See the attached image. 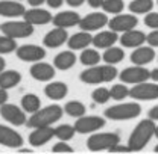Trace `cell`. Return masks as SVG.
<instances>
[{"mask_svg": "<svg viewBox=\"0 0 158 154\" xmlns=\"http://www.w3.org/2000/svg\"><path fill=\"white\" fill-rule=\"evenodd\" d=\"M19 151H21V153H31L32 150L31 148H19Z\"/></svg>", "mask_w": 158, "mask_h": 154, "instance_id": "cell-50", "label": "cell"}, {"mask_svg": "<svg viewBox=\"0 0 158 154\" xmlns=\"http://www.w3.org/2000/svg\"><path fill=\"white\" fill-rule=\"evenodd\" d=\"M102 9H103L106 14L117 15V14H120V12L125 9V3H123V0H103Z\"/></svg>", "mask_w": 158, "mask_h": 154, "instance_id": "cell-34", "label": "cell"}, {"mask_svg": "<svg viewBox=\"0 0 158 154\" xmlns=\"http://www.w3.org/2000/svg\"><path fill=\"white\" fill-rule=\"evenodd\" d=\"M154 150H155V151H157V153H158V145H157V147H155V148H154Z\"/></svg>", "mask_w": 158, "mask_h": 154, "instance_id": "cell-52", "label": "cell"}, {"mask_svg": "<svg viewBox=\"0 0 158 154\" xmlns=\"http://www.w3.org/2000/svg\"><path fill=\"white\" fill-rule=\"evenodd\" d=\"M144 24L151 29H158V12H148L144 17Z\"/></svg>", "mask_w": 158, "mask_h": 154, "instance_id": "cell-38", "label": "cell"}, {"mask_svg": "<svg viewBox=\"0 0 158 154\" xmlns=\"http://www.w3.org/2000/svg\"><path fill=\"white\" fill-rule=\"evenodd\" d=\"M20 82H21V74L19 71L8 70V71H2L0 73V88H3V89L15 88Z\"/></svg>", "mask_w": 158, "mask_h": 154, "instance_id": "cell-27", "label": "cell"}, {"mask_svg": "<svg viewBox=\"0 0 158 154\" xmlns=\"http://www.w3.org/2000/svg\"><path fill=\"white\" fill-rule=\"evenodd\" d=\"M55 136V129H52V125H46V127H37L34 129V132L29 135V144L35 148L46 145L52 137Z\"/></svg>", "mask_w": 158, "mask_h": 154, "instance_id": "cell-17", "label": "cell"}, {"mask_svg": "<svg viewBox=\"0 0 158 154\" xmlns=\"http://www.w3.org/2000/svg\"><path fill=\"white\" fill-rule=\"evenodd\" d=\"M118 41L123 47L137 48V47L143 45L146 42V33H143L141 30H137V29H131V30L123 32L122 37L118 38Z\"/></svg>", "mask_w": 158, "mask_h": 154, "instance_id": "cell-19", "label": "cell"}, {"mask_svg": "<svg viewBox=\"0 0 158 154\" xmlns=\"http://www.w3.org/2000/svg\"><path fill=\"white\" fill-rule=\"evenodd\" d=\"M55 68H56L55 65H50V64H47V62L38 60V62H34V65L31 67L29 73H31L32 79H35V80H38V82H49V80H52V79L55 77V74H56Z\"/></svg>", "mask_w": 158, "mask_h": 154, "instance_id": "cell-14", "label": "cell"}, {"mask_svg": "<svg viewBox=\"0 0 158 154\" xmlns=\"http://www.w3.org/2000/svg\"><path fill=\"white\" fill-rule=\"evenodd\" d=\"M90 44H93V37L90 35V32L87 30H81L78 33L72 35L70 38L67 39V45L70 50H84L87 48Z\"/></svg>", "mask_w": 158, "mask_h": 154, "instance_id": "cell-23", "label": "cell"}, {"mask_svg": "<svg viewBox=\"0 0 158 154\" xmlns=\"http://www.w3.org/2000/svg\"><path fill=\"white\" fill-rule=\"evenodd\" d=\"M125 58V52L123 48L120 47H108L105 48V53L102 55V59L105 60V64H111V65H116L118 62H122Z\"/></svg>", "mask_w": 158, "mask_h": 154, "instance_id": "cell-30", "label": "cell"}, {"mask_svg": "<svg viewBox=\"0 0 158 154\" xmlns=\"http://www.w3.org/2000/svg\"><path fill=\"white\" fill-rule=\"evenodd\" d=\"M15 52H17V58L23 62H38L46 58V50L35 44L20 45Z\"/></svg>", "mask_w": 158, "mask_h": 154, "instance_id": "cell-13", "label": "cell"}, {"mask_svg": "<svg viewBox=\"0 0 158 154\" xmlns=\"http://www.w3.org/2000/svg\"><path fill=\"white\" fill-rule=\"evenodd\" d=\"M26 8L20 3V0H0V15L8 18L23 17Z\"/></svg>", "mask_w": 158, "mask_h": 154, "instance_id": "cell-18", "label": "cell"}, {"mask_svg": "<svg viewBox=\"0 0 158 154\" xmlns=\"http://www.w3.org/2000/svg\"><path fill=\"white\" fill-rule=\"evenodd\" d=\"M84 2H87V0H65V3H67L69 6H72V8H78Z\"/></svg>", "mask_w": 158, "mask_h": 154, "instance_id": "cell-45", "label": "cell"}, {"mask_svg": "<svg viewBox=\"0 0 158 154\" xmlns=\"http://www.w3.org/2000/svg\"><path fill=\"white\" fill-rule=\"evenodd\" d=\"M120 82L123 83H129V85H137L141 82H148L151 79V71L146 70L143 65H134V67H128L125 68L120 74H118Z\"/></svg>", "mask_w": 158, "mask_h": 154, "instance_id": "cell-7", "label": "cell"}, {"mask_svg": "<svg viewBox=\"0 0 158 154\" xmlns=\"http://www.w3.org/2000/svg\"><path fill=\"white\" fill-rule=\"evenodd\" d=\"M79 21H81V15L75 11H61L56 15H53V20H52V23L56 27H64V29L79 26Z\"/></svg>", "mask_w": 158, "mask_h": 154, "instance_id": "cell-21", "label": "cell"}, {"mask_svg": "<svg viewBox=\"0 0 158 154\" xmlns=\"http://www.w3.org/2000/svg\"><path fill=\"white\" fill-rule=\"evenodd\" d=\"M129 97L138 101L158 100V83H148V82L137 83L129 89Z\"/></svg>", "mask_w": 158, "mask_h": 154, "instance_id": "cell-8", "label": "cell"}, {"mask_svg": "<svg viewBox=\"0 0 158 154\" xmlns=\"http://www.w3.org/2000/svg\"><path fill=\"white\" fill-rule=\"evenodd\" d=\"M120 142V136L117 133H93L87 141V148L90 151H103L110 150L113 145Z\"/></svg>", "mask_w": 158, "mask_h": 154, "instance_id": "cell-6", "label": "cell"}, {"mask_svg": "<svg viewBox=\"0 0 158 154\" xmlns=\"http://www.w3.org/2000/svg\"><path fill=\"white\" fill-rule=\"evenodd\" d=\"M75 64H76V55L73 53V50L61 52L53 59V65L56 67V70H62V71L70 70Z\"/></svg>", "mask_w": 158, "mask_h": 154, "instance_id": "cell-26", "label": "cell"}, {"mask_svg": "<svg viewBox=\"0 0 158 154\" xmlns=\"http://www.w3.org/2000/svg\"><path fill=\"white\" fill-rule=\"evenodd\" d=\"M151 80H154V82H158V68H154V70H151Z\"/></svg>", "mask_w": 158, "mask_h": 154, "instance_id": "cell-48", "label": "cell"}, {"mask_svg": "<svg viewBox=\"0 0 158 154\" xmlns=\"http://www.w3.org/2000/svg\"><path fill=\"white\" fill-rule=\"evenodd\" d=\"M102 127H105V118H100V116H79L76 118V122H75V129H76V133L81 135H88V133H94L100 130Z\"/></svg>", "mask_w": 158, "mask_h": 154, "instance_id": "cell-9", "label": "cell"}, {"mask_svg": "<svg viewBox=\"0 0 158 154\" xmlns=\"http://www.w3.org/2000/svg\"><path fill=\"white\" fill-rule=\"evenodd\" d=\"M0 116L12 125H23L27 122L26 112L23 110V107H19L15 104H9V103H5L0 106Z\"/></svg>", "mask_w": 158, "mask_h": 154, "instance_id": "cell-10", "label": "cell"}, {"mask_svg": "<svg viewBox=\"0 0 158 154\" xmlns=\"http://www.w3.org/2000/svg\"><path fill=\"white\" fill-rule=\"evenodd\" d=\"M0 30L3 35H8L11 38H27L34 33V24L27 23L26 20L23 21H6L0 26Z\"/></svg>", "mask_w": 158, "mask_h": 154, "instance_id": "cell-5", "label": "cell"}, {"mask_svg": "<svg viewBox=\"0 0 158 154\" xmlns=\"http://www.w3.org/2000/svg\"><path fill=\"white\" fill-rule=\"evenodd\" d=\"M108 21L110 20L106 17V12H91L81 18L79 27H81V30L94 32V30H100L103 26H106Z\"/></svg>", "mask_w": 158, "mask_h": 154, "instance_id": "cell-12", "label": "cell"}, {"mask_svg": "<svg viewBox=\"0 0 158 154\" xmlns=\"http://www.w3.org/2000/svg\"><path fill=\"white\" fill-rule=\"evenodd\" d=\"M67 92H69V88H67V85L64 82H50L44 88L46 97L50 98V100H53V101L62 100L64 97L67 95Z\"/></svg>", "mask_w": 158, "mask_h": 154, "instance_id": "cell-25", "label": "cell"}, {"mask_svg": "<svg viewBox=\"0 0 158 154\" xmlns=\"http://www.w3.org/2000/svg\"><path fill=\"white\" fill-rule=\"evenodd\" d=\"M118 41V35L117 32L114 30H102L99 32L96 37H93V45L96 48H108V47H113L116 42Z\"/></svg>", "mask_w": 158, "mask_h": 154, "instance_id": "cell-24", "label": "cell"}, {"mask_svg": "<svg viewBox=\"0 0 158 154\" xmlns=\"http://www.w3.org/2000/svg\"><path fill=\"white\" fill-rule=\"evenodd\" d=\"M154 59H155V50L151 45H148V47L140 45L131 53V62L134 65H143L144 67V65L151 64Z\"/></svg>", "mask_w": 158, "mask_h": 154, "instance_id": "cell-22", "label": "cell"}, {"mask_svg": "<svg viewBox=\"0 0 158 154\" xmlns=\"http://www.w3.org/2000/svg\"><path fill=\"white\" fill-rule=\"evenodd\" d=\"M87 2L91 8H102V3H103V0H87Z\"/></svg>", "mask_w": 158, "mask_h": 154, "instance_id": "cell-46", "label": "cell"}, {"mask_svg": "<svg viewBox=\"0 0 158 154\" xmlns=\"http://www.w3.org/2000/svg\"><path fill=\"white\" fill-rule=\"evenodd\" d=\"M5 68H6V62H5V59L0 56V73L5 71Z\"/></svg>", "mask_w": 158, "mask_h": 154, "instance_id": "cell-49", "label": "cell"}, {"mask_svg": "<svg viewBox=\"0 0 158 154\" xmlns=\"http://www.w3.org/2000/svg\"><path fill=\"white\" fill-rule=\"evenodd\" d=\"M8 89H3V88H0V106L2 104H5V103H8Z\"/></svg>", "mask_w": 158, "mask_h": 154, "instance_id": "cell-43", "label": "cell"}, {"mask_svg": "<svg viewBox=\"0 0 158 154\" xmlns=\"http://www.w3.org/2000/svg\"><path fill=\"white\" fill-rule=\"evenodd\" d=\"M108 151L110 153H128V151H131V148L128 145H120V142H118L116 145H113Z\"/></svg>", "mask_w": 158, "mask_h": 154, "instance_id": "cell-41", "label": "cell"}, {"mask_svg": "<svg viewBox=\"0 0 158 154\" xmlns=\"http://www.w3.org/2000/svg\"><path fill=\"white\" fill-rule=\"evenodd\" d=\"M155 136L158 137V125H157V129H155Z\"/></svg>", "mask_w": 158, "mask_h": 154, "instance_id": "cell-51", "label": "cell"}, {"mask_svg": "<svg viewBox=\"0 0 158 154\" xmlns=\"http://www.w3.org/2000/svg\"><path fill=\"white\" fill-rule=\"evenodd\" d=\"M23 20H26L27 23H31L34 26H44V24L52 23L53 15L47 9H38V6H37L34 9H26Z\"/></svg>", "mask_w": 158, "mask_h": 154, "instance_id": "cell-15", "label": "cell"}, {"mask_svg": "<svg viewBox=\"0 0 158 154\" xmlns=\"http://www.w3.org/2000/svg\"><path fill=\"white\" fill-rule=\"evenodd\" d=\"M46 3H47L49 8H52V9H58V8H61V6L64 5V0H46Z\"/></svg>", "mask_w": 158, "mask_h": 154, "instance_id": "cell-42", "label": "cell"}, {"mask_svg": "<svg viewBox=\"0 0 158 154\" xmlns=\"http://www.w3.org/2000/svg\"><path fill=\"white\" fill-rule=\"evenodd\" d=\"M146 42L151 47H158V29H152V32L146 35Z\"/></svg>", "mask_w": 158, "mask_h": 154, "instance_id": "cell-40", "label": "cell"}, {"mask_svg": "<svg viewBox=\"0 0 158 154\" xmlns=\"http://www.w3.org/2000/svg\"><path fill=\"white\" fill-rule=\"evenodd\" d=\"M100 53H99L96 48H84L82 50V53H81V56H79V60H81V64L82 65H85V67H94V65H98L99 62H100Z\"/></svg>", "mask_w": 158, "mask_h": 154, "instance_id": "cell-29", "label": "cell"}, {"mask_svg": "<svg viewBox=\"0 0 158 154\" xmlns=\"http://www.w3.org/2000/svg\"><path fill=\"white\" fill-rule=\"evenodd\" d=\"M21 107L26 114L32 115V114H35L37 110L41 109V100L35 94H26L21 98Z\"/></svg>", "mask_w": 158, "mask_h": 154, "instance_id": "cell-28", "label": "cell"}, {"mask_svg": "<svg viewBox=\"0 0 158 154\" xmlns=\"http://www.w3.org/2000/svg\"><path fill=\"white\" fill-rule=\"evenodd\" d=\"M85 110H87L85 104L78 100H72V101L65 103V106H64V112L73 118H79V116L85 115Z\"/></svg>", "mask_w": 158, "mask_h": 154, "instance_id": "cell-32", "label": "cell"}, {"mask_svg": "<svg viewBox=\"0 0 158 154\" xmlns=\"http://www.w3.org/2000/svg\"><path fill=\"white\" fill-rule=\"evenodd\" d=\"M138 24V18L135 17V14H117L113 18L108 21V26L111 30L114 32H126L131 29H135Z\"/></svg>", "mask_w": 158, "mask_h": 154, "instance_id": "cell-11", "label": "cell"}, {"mask_svg": "<svg viewBox=\"0 0 158 154\" xmlns=\"http://www.w3.org/2000/svg\"><path fill=\"white\" fill-rule=\"evenodd\" d=\"M152 8H154V0H132L128 6V9L135 15L148 14L152 11Z\"/></svg>", "mask_w": 158, "mask_h": 154, "instance_id": "cell-31", "label": "cell"}, {"mask_svg": "<svg viewBox=\"0 0 158 154\" xmlns=\"http://www.w3.org/2000/svg\"><path fill=\"white\" fill-rule=\"evenodd\" d=\"M0 145L8 148H20L23 145V137L14 129L0 124Z\"/></svg>", "mask_w": 158, "mask_h": 154, "instance_id": "cell-16", "label": "cell"}, {"mask_svg": "<svg viewBox=\"0 0 158 154\" xmlns=\"http://www.w3.org/2000/svg\"><path fill=\"white\" fill-rule=\"evenodd\" d=\"M19 47H17V39L11 38L8 35H2L0 37V55H8V53H12L15 52Z\"/></svg>", "mask_w": 158, "mask_h": 154, "instance_id": "cell-35", "label": "cell"}, {"mask_svg": "<svg viewBox=\"0 0 158 154\" xmlns=\"http://www.w3.org/2000/svg\"><path fill=\"white\" fill-rule=\"evenodd\" d=\"M148 118H151V119H154V121H158V104L154 106V107L148 112Z\"/></svg>", "mask_w": 158, "mask_h": 154, "instance_id": "cell-44", "label": "cell"}, {"mask_svg": "<svg viewBox=\"0 0 158 154\" xmlns=\"http://www.w3.org/2000/svg\"><path fill=\"white\" fill-rule=\"evenodd\" d=\"M62 114H64V109H62L61 106H58V104L46 106V107L37 110L35 114H32L26 124H27V127H31V129L52 125V124H55L56 121L61 119Z\"/></svg>", "mask_w": 158, "mask_h": 154, "instance_id": "cell-3", "label": "cell"}, {"mask_svg": "<svg viewBox=\"0 0 158 154\" xmlns=\"http://www.w3.org/2000/svg\"><path fill=\"white\" fill-rule=\"evenodd\" d=\"M118 76L117 70L114 65L106 64V65H94V67H88V70H84L81 73V82L87 83V85H99V83H105V82H113Z\"/></svg>", "mask_w": 158, "mask_h": 154, "instance_id": "cell-2", "label": "cell"}, {"mask_svg": "<svg viewBox=\"0 0 158 154\" xmlns=\"http://www.w3.org/2000/svg\"><path fill=\"white\" fill-rule=\"evenodd\" d=\"M52 151H53V153H73V148H72L65 141H61V142L53 145Z\"/></svg>", "mask_w": 158, "mask_h": 154, "instance_id": "cell-39", "label": "cell"}, {"mask_svg": "<svg viewBox=\"0 0 158 154\" xmlns=\"http://www.w3.org/2000/svg\"><path fill=\"white\" fill-rule=\"evenodd\" d=\"M46 0H27V3L32 6V8H37V6H41Z\"/></svg>", "mask_w": 158, "mask_h": 154, "instance_id": "cell-47", "label": "cell"}, {"mask_svg": "<svg viewBox=\"0 0 158 154\" xmlns=\"http://www.w3.org/2000/svg\"><path fill=\"white\" fill-rule=\"evenodd\" d=\"M110 92H111V98L116 100V101H122V100H125L126 97H129V89L126 88V83L113 85V88L110 89Z\"/></svg>", "mask_w": 158, "mask_h": 154, "instance_id": "cell-36", "label": "cell"}, {"mask_svg": "<svg viewBox=\"0 0 158 154\" xmlns=\"http://www.w3.org/2000/svg\"><path fill=\"white\" fill-rule=\"evenodd\" d=\"M141 114V106L131 101V103H120L116 106H111L105 110V118H110L113 121H126V119H132L137 118Z\"/></svg>", "mask_w": 158, "mask_h": 154, "instance_id": "cell-4", "label": "cell"}, {"mask_svg": "<svg viewBox=\"0 0 158 154\" xmlns=\"http://www.w3.org/2000/svg\"><path fill=\"white\" fill-rule=\"evenodd\" d=\"M76 133V129L75 125H70V124H61L55 129V137H58L59 141H70Z\"/></svg>", "mask_w": 158, "mask_h": 154, "instance_id": "cell-33", "label": "cell"}, {"mask_svg": "<svg viewBox=\"0 0 158 154\" xmlns=\"http://www.w3.org/2000/svg\"><path fill=\"white\" fill-rule=\"evenodd\" d=\"M155 129L157 125L154 119H141L128 139V147L131 148V151H141L148 145V142L155 136Z\"/></svg>", "mask_w": 158, "mask_h": 154, "instance_id": "cell-1", "label": "cell"}, {"mask_svg": "<svg viewBox=\"0 0 158 154\" xmlns=\"http://www.w3.org/2000/svg\"><path fill=\"white\" fill-rule=\"evenodd\" d=\"M67 39H69V35H67L65 29L64 27H55V29H52L46 33V37L43 39V44L49 48H58L64 42H67Z\"/></svg>", "mask_w": 158, "mask_h": 154, "instance_id": "cell-20", "label": "cell"}, {"mask_svg": "<svg viewBox=\"0 0 158 154\" xmlns=\"http://www.w3.org/2000/svg\"><path fill=\"white\" fill-rule=\"evenodd\" d=\"M91 98H93V101L94 103H98V104H105V103H108L110 101V98H111V92H110V89H106V88H98V89H94L93 91V94H91Z\"/></svg>", "mask_w": 158, "mask_h": 154, "instance_id": "cell-37", "label": "cell"}]
</instances>
